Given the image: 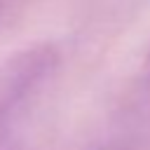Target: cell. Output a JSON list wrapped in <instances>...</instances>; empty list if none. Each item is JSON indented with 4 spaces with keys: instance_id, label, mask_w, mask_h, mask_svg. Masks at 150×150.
<instances>
[{
    "instance_id": "1",
    "label": "cell",
    "mask_w": 150,
    "mask_h": 150,
    "mask_svg": "<svg viewBox=\"0 0 150 150\" xmlns=\"http://www.w3.org/2000/svg\"><path fill=\"white\" fill-rule=\"evenodd\" d=\"M47 66H49L47 59H35V61H30L28 68H23V73H21L19 77H14L12 89H9L7 96L0 101V150H14L12 138H9V129H7V127H9V108H14V105L23 98L26 89H30V84H35V82L42 77V73L47 70Z\"/></svg>"
},
{
    "instance_id": "2",
    "label": "cell",
    "mask_w": 150,
    "mask_h": 150,
    "mask_svg": "<svg viewBox=\"0 0 150 150\" xmlns=\"http://www.w3.org/2000/svg\"><path fill=\"white\" fill-rule=\"evenodd\" d=\"M148 75H150V54H148Z\"/></svg>"
}]
</instances>
